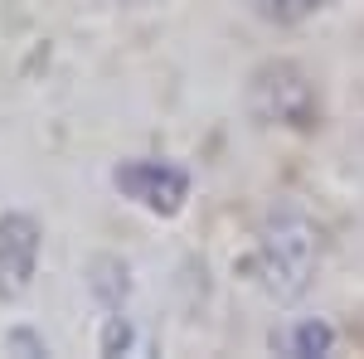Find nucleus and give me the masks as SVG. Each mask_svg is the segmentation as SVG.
Returning a JSON list of instances; mask_svg holds the SVG:
<instances>
[{
    "label": "nucleus",
    "mask_w": 364,
    "mask_h": 359,
    "mask_svg": "<svg viewBox=\"0 0 364 359\" xmlns=\"http://www.w3.org/2000/svg\"><path fill=\"white\" fill-rule=\"evenodd\" d=\"M321 248L326 238L316 219H306L301 209H272L257 228L248 272L272 301H296L321 267Z\"/></svg>",
    "instance_id": "nucleus-1"
},
{
    "label": "nucleus",
    "mask_w": 364,
    "mask_h": 359,
    "mask_svg": "<svg viewBox=\"0 0 364 359\" xmlns=\"http://www.w3.org/2000/svg\"><path fill=\"white\" fill-rule=\"evenodd\" d=\"M248 107L262 127L282 132H316L321 127V87L301 63L267 58L248 78Z\"/></svg>",
    "instance_id": "nucleus-2"
},
{
    "label": "nucleus",
    "mask_w": 364,
    "mask_h": 359,
    "mask_svg": "<svg viewBox=\"0 0 364 359\" xmlns=\"http://www.w3.org/2000/svg\"><path fill=\"white\" fill-rule=\"evenodd\" d=\"M112 185L122 199L141 204L156 219H175L190 199V170L175 161H122L112 170Z\"/></svg>",
    "instance_id": "nucleus-3"
},
{
    "label": "nucleus",
    "mask_w": 364,
    "mask_h": 359,
    "mask_svg": "<svg viewBox=\"0 0 364 359\" xmlns=\"http://www.w3.org/2000/svg\"><path fill=\"white\" fill-rule=\"evenodd\" d=\"M39 252H44L39 219L25 209H5L0 214V301H15L29 291L39 272Z\"/></svg>",
    "instance_id": "nucleus-4"
},
{
    "label": "nucleus",
    "mask_w": 364,
    "mask_h": 359,
    "mask_svg": "<svg viewBox=\"0 0 364 359\" xmlns=\"http://www.w3.org/2000/svg\"><path fill=\"white\" fill-rule=\"evenodd\" d=\"M282 350L296 359H321L336 350V331L326 326V321H316V316H306V321H296L291 331L282 335Z\"/></svg>",
    "instance_id": "nucleus-5"
},
{
    "label": "nucleus",
    "mask_w": 364,
    "mask_h": 359,
    "mask_svg": "<svg viewBox=\"0 0 364 359\" xmlns=\"http://www.w3.org/2000/svg\"><path fill=\"white\" fill-rule=\"evenodd\" d=\"M92 296L107 306V311H122V301L132 296L127 262H117V257H97V262H92Z\"/></svg>",
    "instance_id": "nucleus-6"
},
{
    "label": "nucleus",
    "mask_w": 364,
    "mask_h": 359,
    "mask_svg": "<svg viewBox=\"0 0 364 359\" xmlns=\"http://www.w3.org/2000/svg\"><path fill=\"white\" fill-rule=\"evenodd\" d=\"M97 350H102V355H132V350H136V331H132V321H127L122 311H107L102 335H97Z\"/></svg>",
    "instance_id": "nucleus-7"
},
{
    "label": "nucleus",
    "mask_w": 364,
    "mask_h": 359,
    "mask_svg": "<svg viewBox=\"0 0 364 359\" xmlns=\"http://www.w3.org/2000/svg\"><path fill=\"white\" fill-rule=\"evenodd\" d=\"M272 20H282V25H296V20H306V15H316L321 5H331V0H257Z\"/></svg>",
    "instance_id": "nucleus-8"
},
{
    "label": "nucleus",
    "mask_w": 364,
    "mask_h": 359,
    "mask_svg": "<svg viewBox=\"0 0 364 359\" xmlns=\"http://www.w3.org/2000/svg\"><path fill=\"white\" fill-rule=\"evenodd\" d=\"M5 350H15V355H49V345H44V335L25 331V326H15V331H5Z\"/></svg>",
    "instance_id": "nucleus-9"
}]
</instances>
